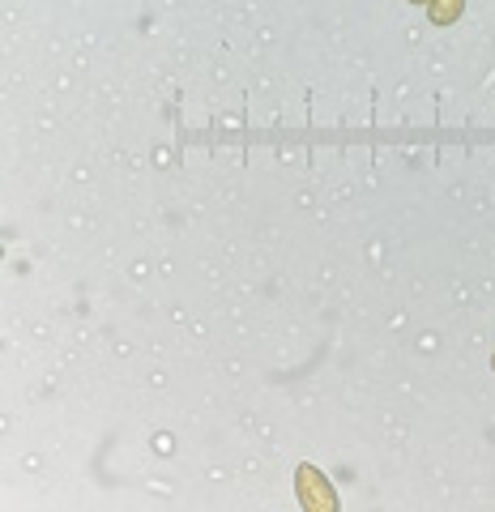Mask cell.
Here are the masks:
<instances>
[{"mask_svg": "<svg viewBox=\"0 0 495 512\" xmlns=\"http://www.w3.org/2000/svg\"><path fill=\"white\" fill-rule=\"evenodd\" d=\"M299 500L308 504L312 512H325V508L338 504V500H333V491L325 487V478L316 474L312 466H299Z\"/></svg>", "mask_w": 495, "mask_h": 512, "instance_id": "cell-1", "label": "cell"}, {"mask_svg": "<svg viewBox=\"0 0 495 512\" xmlns=\"http://www.w3.org/2000/svg\"><path fill=\"white\" fill-rule=\"evenodd\" d=\"M461 9H466V0H431L427 13H431V22L436 26H453L461 18Z\"/></svg>", "mask_w": 495, "mask_h": 512, "instance_id": "cell-2", "label": "cell"}, {"mask_svg": "<svg viewBox=\"0 0 495 512\" xmlns=\"http://www.w3.org/2000/svg\"><path fill=\"white\" fill-rule=\"evenodd\" d=\"M410 5H431V0H410Z\"/></svg>", "mask_w": 495, "mask_h": 512, "instance_id": "cell-3", "label": "cell"}, {"mask_svg": "<svg viewBox=\"0 0 495 512\" xmlns=\"http://www.w3.org/2000/svg\"><path fill=\"white\" fill-rule=\"evenodd\" d=\"M491 367H495V355H491Z\"/></svg>", "mask_w": 495, "mask_h": 512, "instance_id": "cell-4", "label": "cell"}]
</instances>
